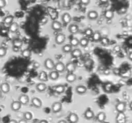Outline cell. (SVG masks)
<instances>
[{"label":"cell","mask_w":132,"mask_h":123,"mask_svg":"<svg viewBox=\"0 0 132 123\" xmlns=\"http://www.w3.org/2000/svg\"><path fill=\"white\" fill-rule=\"evenodd\" d=\"M54 66L55 63L52 59L48 58L44 61V67L47 70H52L53 69H54Z\"/></svg>","instance_id":"1"},{"label":"cell","mask_w":132,"mask_h":123,"mask_svg":"<svg viewBox=\"0 0 132 123\" xmlns=\"http://www.w3.org/2000/svg\"><path fill=\"white\" fill-rule=\"evenodd\" d=\"M126 109V102H122L117 103L116 105V110L117 111V113H124Z\"/></svg>","instance_id":"2"},{"label":"cell","mask_w":132,"mask_h":123,"mask_svg":"<svg viewBox=\"0 0 132 123\" xmlns=\"http://www.w3.org/2000/svg\"><path fill=\"white\" fill-rule=\"evenodd\" d=\"M62 105L61 103L59 102H55L52 105V111L54 113H59L62 110Z\"/></svg>","instance_id":"3"},{"label":"cell","mask_w":132,"mask_h":123,"mask_svg":"<svg viewBox=\"0 0 132 123\" xmlns=\"http://www.w3.org/2000/svg\"><path fill=\"white\" fill-rule=\"evenodd\" d=\"M18 101L21 103V105H26L29 101V97L26 94H21L18 98Z\"/></svg>","instance_id":"4"},{"label":"cell","mask_w":132,"mask_h":123,"mask_svg":"<svg viewBox=\"0 0 132 123\" xmlns=\"http://www.w3.org/2000/svg\"><path fill=\"white\" fill-rule=\"evenodd\" d=\"M54 69L58 73H63L65 70V65L62 62H58L55 64Z\"/></svg>","instance_id":"5"},{"label":"cell","mask_w":132,"mask_h":123,"mask_svg":"<svg viewBox=\"0 0 132 123\" xmlns=\"http://www.w3.org/2000/svg\"><path fill=\"white\" fill-rule=\"evenodd\" d=\"M116 120L117 123H126V116L124 114V113H118L116 116Z\"/></svg>","instance_id":"6"},{"label":"cell","mask_w":132,"mask_h":123,"mask_svg":"<svg viewBox=\"0 0 132 123\" xmlns=\"http://www.w3.org/2000/svg\"><path fill=\"white\" fill-rule=\"evenodd\" d=\"M0 91L3 94H7L10 91V86L7 82H3L0 85Z\"/></svg>","instance_id":"7"},{"label":"cell","mask_w":132,"mask_h":123,"mask_svg":"<svg viewBox=\"0 0 132 123\" xmlns=\"http://www.w3.org/2000/svg\"><path fill=\"white\" fill-rule=\"evenodd\" d=\"M65 40V36L64 34H58L55 38V41L57 44L61 45L64 43Z\"/></svg>","instance_id":"8"},{"label":"cell","mask_w":132,"mask_h":123,"mask_svg":"<svg viewBox=\"0 0 132 123\" xmlns=\"http://www.w3.org/2000/svg\"><path fill=\"white\" fill-rule=\"evenodd\" d=\"M76 65L74 64L73 63H68L65 66V69L67 70L68 73H73L75 70H76Z\"/></svg>","instance_id":"9"},{"label":"cell","mask_w":132,"mask_h":123,"mask_svg":"<svg viewBox=\"0 0 132 123\" xmlns=\"http://www.w3.org/2000/svg\"><path fill=\"white\" fill-rule=\"evenodd\" d=\"M21 105H21V103L19 102V101H15L11 103V109L12 111H18L21 108Z\"/></svg>","instance_id":"10"},{"label":"cell","mask_w":132,"mask_h":123,"mask_svg":"<svg viewBox=\"0 0 132 123\" xmlns=\"http://www.w3.org/2000/svg\"><path fill=\"white\" fill-rule=\"evenodd\" d=\"M31 103H32V105L36 108H40L42 105V101L38 97H33L31 100Z\"/></svg>","instance_id":"11"},{"label":"cell","mask_w":132,"mask_h":123,"mask_svg":"<svg viewBox=\"0 0 132 123\" xmlns=\"http://www.w3.org/2000/svg\"><path fill=\"white\" fill-rule=\"evenodd\" d=\"M68 120L70 123H77L79 121V117L75 113H70L68 117Z\"/></svg>","instance_id":"12"},{"label":"cell","mask_w":132,"mask_h":123,"mask_svg":"<svg viewBox=\"0 0 132 123\" xmlns=\"http://www.w3.org/2000/svg\"><path fill=\"white\" fill-rule=\"evenodd\" d=\"M68 30H69V32H70L71 34H77V32H79V27L75 24H72L69 25V27L68 28Z\"/></svg>","instance_id":"13"},{"label":"cell","mask_w":132,"mask_h":123,"mask_svg":"<svg viewBox=\"0 0 132 123\" xmlns=\"http://www.w3.org/2000/svg\"><path fill=\"white\" fill-rule=\"evenodd\" d=\"M62 24L60 23L59 21H54L52 24V28L55 31H59L62 29Z\"/></svg>","instance_id":"14"},{"label":"cell","mask_w":132,"mask_h":123,"mask_svg":"<svg viewBox=\"0 0 132 123\" xmlns=\"http://www.w3.org/2000/svg\"><path fill=\"white\" fill-rule=\"evenodd\" d=\"M65 79L68 82L72 83L76 80L77 76L75 75V74L74 73H68L65 76Z\"/></svg>","instance_id":"15"},{"label":"cell","mask_w":132,"mask_h":123,"mask_svg":"<svg viewBox=\"0 0 132 123\" xmlns=\"http://www.w3.org/2000/svg\"><path fill=\"white\" fill-rule=\"evenodd\" d=\"M75 91L77 92V94L82 95L86 93L87 91V88L85 87V86L83 85H79L78 86H77L75 88Z\"/></svg>","instance_id":"16"},{"label":"cell","mask_w":132,"mask_h":123,"mask_svg":"<svg viewBox=\"0 0 132 123\" xmlns=\"http://www.w3.org/2000/svg\"><path fill=\"white\" fill-rule=\"evenodd\" d=\"M62 19L63 23L64 24H69L71 21V15L68 13H65L64 15H62Z\"/></svg>","instance_id":"17"},{"label":"cell","mask_w":132,"mask_h":123,"mask_svg":"<svg viewBox=\"0 0 132 123\" xmlns=\"http://www.w3.org/2000/svg\"><path fill=\"white\" fill-rule=\"evenodd\" d=\"M94 112L91 109H87V110L85 111V117L87 119H88V120L92 119V118H94Z\"/></svg>","instance_id":"18"},{"label":"cell","mask_w":132,"mask_h":123,"mask_svg":"<svg viewBox=\"0 0 132 123\" xmlns=\"http://www.w3.org/2000/svg\"><path fill=\"white\" fill-rule=\"evenodd\" d=\"M46 88H47V86L46 85V84L42 83V82L38 83V84L36 86V89L39 92H43V91H44L46 90Z\"/></svg>","instance_id":"19"},{"label":"cell","mask_w":132,"mask_h":123,"mask_svg":"<svg viewBox=\"0 0 132 123\" xmlns=\"http://www.w3.org/2000/svg\"><path fill=\"white\" fill-rule=\"evenodd\" d=\"M19 24L17 23H12L10 26H9V31L12 33H15L19 30Z\"/></svg>","instance_id":"20"},{"label":"cell","mask_w":132,"mask_h":123,"mask_svg":"<svg viewBox=\"0 0 132 123\" xmlns=\"http://www.w3.org/2000/svg\"><path fill=\"white\" fill-rule=\"evenodd\" d=\"M38 78L41 81V82H46L47 81L48 78V75L47 73L44 71H41L39 75H38Z\"/></svg>","instance_id":"21"},{"label":"cell","mask_w":132,"mask_h":123,"mask_svg":"<svg viewBox=\"0 0 132 123\" xmlns=\"http://www.w3.org/2000/svg\"><path fill=\"white\" fill-rule=\"evenodd\" d=\"M48 78L52 80H56L59 78V73L56 70H52L48 74Z\"/></svg>","instance_id":"22"},{"label":"cell","mask_w":132,"mask_h":123,"mask_svg":"<svg viewBox=\"0 0 132 123\" xmlns=\"http://www.w3.org/2000/svg\"><path fill=\"white\" fill-rule=\"evenodd\" d=\"M88 18L91 20H95L98 17V14L96 11H91L88 13Z\"/></svg>","instance_id":"23"},{"label":"cell","mask_w":132,"mask_h":123,"mask_svg":"<svg viewBox=\"0 0 132 123\" xmlns=\"http://www.w3.org/2000/svg\"><path fill=\"white\" fill-rule=\"evenodd\" d=\"M54 90L59 94H63L65 91V86L64 85H61V84L57 85L54 88Z\"/></svg>","instance_id":"24"},{"label":"cell","mask_w":132,"mask_h":123,"mask_svg":"<svg viewBox=\"0 0 132 123\" xmlns=\"http://www.w3.org/2000/svg\"><path fill=\"white\" fill-rule=\"evenodd\" d=\"M71 53L72 56L75 58H78V57H80L82 55V51H81L80 49H78V48L72 50Z\"/></svg>","instance_id":"25"},{"label":"cell","mask_w":132,"mask_h":123,"mask_svg":"<svg viewBox=\"0 0 132 123\" xmlns=\"http://www.w3.org/2000/svg\"><path fill=\"white\" fill-rule=\"evenodd\" d=\"M106 113L104 112H100L97 114V120L100 123L104 122V120H106Z\"/></svg>","instance_id":"26"},{"label":"cell","mask_w":132,"mask_h":123,"mask_svg":"<svg viewBox=\"0 0 132 123\" xmlns=\"http://www.w3.org/2000/svg\"><path fill=\"white\" fill-rule=\"evenodd\" d=\"M72 50H73V47L69 44L65 45L62 47V51L65 53H71Z\"/></svg>","instance_id":"27"},{"label":"cell","mask_w":132,"mask_h":123,"mask_svg":"<svg viewBox=\"0 0 132 123\" xmlns=\"http://www.w3.org/2000/svg\"><path fill=\"white\" fill-rule=\"evenodd\" d=\"M88 44V40L86 38H83L79 40V45L83 47H87Z\"/></svg>","instance_id":"28"},{"label":"cell","mask_w":132,"mask_h":123,"mask_svg":"<svg viewBox=\"0 0 132 123\" xmlns=\"http://www.w3.org/2000/svg\"><path fill=\"white\" fill-rule=\"evenodd\" d=\"M13 19H14V17L12 15L7 16L4 19V23L7 25H10L13 22Z\"/></svg>","instance_id":"29"},{"label":"cell","mask_w":132,"mask_h":123,"mask_svg":"<svg viewBox=\"0 0 132 123\" xmlns=\"http://www.w3.org/2000/svg\"><path fill=\"white\" fill-rule=\"evenodd\" d=\"M69 44L71 46L73 47H76L77 46L79 45V40L78 38H71L70 40V42H69Z\"/></svg>","instance_id":"30"},{"label":"cell","mask_w":132,"mask_h":123,"mask_svg":"<svg viewBox=\"0 0 132 123\" xmlns=\"http://www.w3.org/2000/svg\"><path fill=\"white\" fill-rule=\"evenodd\" d=\"M21 55L25 57V58H29L31 56V51L29 49H26L24 50L22 52H21Z\"/></svg>","instance_id":"31"},{"label":"cell","mask_w":132,"mask_h":123,"mask_svg":"<svg viewBox=\"0 0 132 123\" xmlns=\"http://www.w3.org/2000/svg\"><path fill=\"white\" fill-rule=\"evenodd\" d=\"M104 16L107 19H112L114 17V13L112 10H107L104 13Z\"/></svg>","instance_id":"32"},{"label":"cell","mask_w":132,"mask_h":123,"mask_svg":"<svg viewBox=\"0 0 132 123\" xmlns=\"http://www.w3.org/2000/svg\"><path fill=\"white\" fill-rule=\"evenodd\" d=\"M93 40H94V41H99L100 39H101V34H100V33L99 32H93Z\"/></svg>","instance_id":"33"},{"label":"cell","mask_w":132,"mask_h":123,"mask_svg":"<svg viewBox=\"0 0 132 123\" xmlns=\"http://www.w3.org/2000/svg\"><path fill=\"white\" fill-rule=\"evenodd\" d=\"M24 119H25L26 121H29V120H32V114L30 112H25L23 114Z\"/></svg>","instance_id":"34"},{"label":"cell","mask_w":132,"mask_h":123,"mask_svg":"<svg viewBox=\"0 0 132 123\" xmlns=\"http://www.w3.org/2000/svg\"><path fill=\"white\" fill-rule=\"evenodd\" d=\"M23 45V41L21 40H15L13 41V46L17 48L21 47Z\"/></svg>","instance_id":"35"},{"label":"cell","mask_w":132,"mask_h":123,"mask_svg":"<svg viewBox=\"0 0 132 123\" xmlns=\"http://www.w3.org/2000/svg\"><path fill=\"white\" fill-rule=\"evenodd\" d=\"M7 54V49L4 47H0V57H5Z\"/></svg>","instance_id":"36"},{"label":"cell","mask_w":132,"mask_h":123,"mask_svg":"<svg viewBox=\"0 0 132 123\" xmlns=\"http://www.w3.org/2000/svg\"><path fill=\"white\" fill-rule=\"evenodd\" d=\"M85 35L87 36H92L93 34V30L91 29V28H87V29L85 30Z\"/></svg>","instance_id":"37"},{"label":"cell","mask_w":132,"mask_h":123,"mask_svg":"<svg viewBox=\"0 0 132 123\" xmlns=\"http://www.w3.org/2000/svg\"><path fill=\"white\" fill-rule=\"evenodd\" d=\"M6 5L5 0H0V8H3Z\"/></svg>","instance_id":"38"},{"label":"cell","mask_w":132,"mask_h":123,"mask_svg":"<svg viewBox=\"0 0 132 123\" xmlns=\"http://www.w3.org/2000/svg\"><path fill=\"white\" fill-rule=\"evenodd\" d=\"M80 1L84 5H88L90 3V0H80Z\"/></svg>","instance_id":"39"},{"label":"cell","mask_w":132,"mask_h":123,"mask_svg":"<svg viewBox=\"0 0 132 123\" xmlns=\"http://www.w3.org/2000/svg\"><path fill=\"white\" fill-rule=\"evenodd\" d=\"M33 67H34V68H38L40 67V64L38 63V62L35 61L33 63Z\"/></svg>","instance_id":"40"},{"label":"cell","mask_w":132,"mask_h":123,"mask_svg":"<svg viewBox=\"0 0 132 123\" xmlns=\"http://www.w3.org/2000/svg\"><path fill=\"white\" fill-rule=\"evenodd\" d=\"M109 42V40H108V39H105V38H104L103 40V44H107Z\"/></svg>","instance_id":"41"},{"label":"cell","mask_w":132,"mask_h":123,"mask_svg":"<svg viewBox=\"0 0 132 123\" xmlns=\"http://www.w3.org/2000/svg\"><path fill=\"white\" fill-rule=\"evenodd\" d=\"M18 123H27V121H26L25 119H21V120H20L19 122H18Z\"/></svg>","instance_id":"42"},{"label":"cell","mask_w":132,"mask_h":123,"mask_svg":"<svg viewBox=\"0 0 132 123\" xmlns=\"http://www.w3.org/2000/svg\"><path fill=\"white\" fill-rule=\"evenodd\" d=\"M9 123H18V122L16 120H13H13H10Z\"/></svg>","instance_id":"43"},{"label":"cell","mask_w":132,"mask_h":123,"mask_svg":"<svg viewBox=\"0 0 132 123\" xmlns=\"http://www.w3.org/2000/svg\"><path fill=\"white\" fill-rule=\"evenodd\" d=\"M39 123H48V122L46 120H41Z\"/></svg>","instance_id":"44"},{"label":"cell","mask_w":132,"mask_h":123,"mask_svg":"<svg viewBox=\"0 0 132 123\" xmlns=\"http://www.w3.org/2000/svg\"><path fill=\"white\" fill-rule=\"evenodd\" d=\"M58 123H68L66 122V120H59V122Z\"/></svg>","instance_id":"45"},{"label":"cell","mask_w":132,"mask_h":123,"mask_svg":"<svg viewBox=\"0 0 132 123\" xmlns=\"http://www.w3.org/2000/svg\"><path fill=\"white\" fill-rule=\"evenodd\" d=\"M100 1L103 3H107V2L108 1V0H100Z\"/></svg>","instance_id":"46"},{"label":"cell","mask_w":132,"mask_h":123,"mask_svg":"<svg viewBox=\"0 0 132 123\" xmlns=\"http://www.w3.org/2000/svg\"><path fill=\"white\" fill-rule=\"evenodd\" d=\"M1 96H2V92L0 91V98L1 97Z\"/></svg>","instance_id":"47"}]
</instances>
